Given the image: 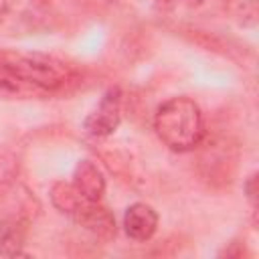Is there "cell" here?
I'll return each instance as SVG.
<instances>
[{
    "instance_id": "obj_1",
    "label": "cell",
    "mask_w": 259,
    "mask_h": 259,
    "mask_svg": "<svg viewBox=\"0 0 259 259\" xmlns=\"http://www.w3.org/2000/svg\"><path fill=\"white\" fill-rule=\"evenodd\" d=\"M81 71L47 53L0 49V99H53L73 93Z\"/></svg>"
},
{
    "instance_id": "obj_2",
    "label": "cell",
    "mask_w": 259,
    "mask_h": 259,
    "mask_svg": "<svg viewBox=\"0 0 259 259\" xmlns=\"http://www.w3.org/2000/svg\"><path fill=\"white\" fill-rule=\"evenodd\" d=\"M154 130L172 152L186 154L204 140V115L198 103L186 95L166 99L154 113Z\"/></svg>"
},
{
    "instance_id": "obj_3",
    "label": "cell",
    "mask_w": 259,
    "mask_h": 259,
    "mask_svg": "<svg viewBox=\"0 0 259 259\" xmlns=\"http://www.w3.org/2000/svg\"><path fill=\"white\" fill-rule=\"evenodd\" d=\"M49 196L53 206L69 217L73 223L83 227L87 233H91L95 239L109 243L117 235V223L113 212L101 204V200H89L85 198L71 182L57 180L49 188Z\"/></svg>"
},
{
    "instance_id": "obj_4",
    "label": "cell",
    "mask_w": 259,
    "mask_h": 259,
    "mask_svg": "<svg viewBox=\"0 0 259 259\" xmlns=\"http://www.w3.org/2000/svg\"><path fill=\"white\" fill-rule=\"evenodd\" d=\"M121 101H123V93L117 85L109 87L99 103L93 107V111L85 117L83 121V130L97 140L109 138L117 132L119 123H121Z\"/></svg>"
},
{
    "instance_id": "obj_5",
    "label": "cell",
    "mask_w": 259,
    "mask_h": 259,
    "mask_svg": "<svg viewBox=\"0 0 259 259\" xmlns=\"http://www.w3.org/2000/svg\"><path fill=\"white\" fill-rule=\"evenodd\" d=\"M158 212L148 202H132L123 212V231L130 239L146 243L156 235Z\"/></svg>"
},
{
    "instance_id": "obj_6",
    "label": "cell",
    "mask_w": 259,
    "mask_h": 259,
    "mask_svg": "<svg viewBox=\"0 0 259 259\" xmlns=\"http://www.w3.org/2000/svg\"><path fill=\"white\" fill-rule=\"evenodd\" d=\"M71 184L89 200H101L103 194H105L103 172L89 158H83V160L77 162V166L73 170V182Z\"/></svg>"
},
{
    "instance_id": "obj_7",
    "label": "cell",
    "mask_w": 259,
    "mask_h": 259,
    "mask_svg": "<svg viewBox=\"0 0 259 259\" xmlns=\"http://www.w3.org/2000/svg\"><path fill=\"white\" fill-rule=\"evenodd\" d=\"M26 245V223L18 217L0 221V255L20 257Z\"/></svg>"
},
{
    "instance_id": "obj_8",
    "label": "cell",
    "mask_w": 259,
    "mask_h": 259,
    "mask_svg": "<svg viewBox=\"0 0 259 259\" xmlns=\"http://www.w3.org/2000/svg\"><path fill=\"white\" fill-rule=\"evenodd\" d=\"M20 158L8 146H0V194H4L18 178Z\"/></svg>"
},
{
    "instance_id": "obj_9",
    "label": "cell",
    "mask_w": 259,
    "mask_h": 259,
    "mask_svg": "<svg viewBox=\"0 0 259 259\" xmlns=\"http://www.w3.org/2000/svg\"><path fill=\"white\" fill-rule=\"evenodd\" d=\"M243 190H245L247 200H249L251 206L255 208V206H257V192H259V188H257V172H251V174H249V178H247L245 184H243Z\"/></svg>"
},
{
    "instance_id": "obj_10",
    "label": "cell",
    "mask_w": 259,
    "mask_h": 259,
    "mask_svg": "<svg viewBox=\"0 0 259 259\" xmlns=\"http://www.w3.org/2000/svg\"><path fill=\"white\" fill-rule=\"evenodd\" d=\"M188 6H200L202 2H206V0H184Z\"/></svg>"
}]
</instances>
